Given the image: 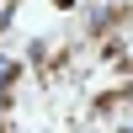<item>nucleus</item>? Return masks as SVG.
<instances>
[{
	"label": "nucleus",
	"mask_w": 133,
	"mask_h": 133,
	"mask_svg": "<svg viewBox=\"0 0 133 133\" xmlns=\"http://www.w3.org/2000/svg\"><path fill=\"white\" fill-rule=\"evenodd\" d=\"M16 80H21V64L11 59V53H0V91H11Z\"/></svg>",
	"instance_id": "nucleus-1"
}]
</instances>
